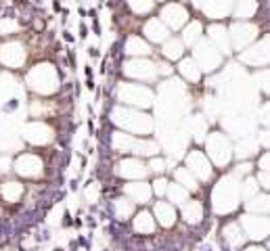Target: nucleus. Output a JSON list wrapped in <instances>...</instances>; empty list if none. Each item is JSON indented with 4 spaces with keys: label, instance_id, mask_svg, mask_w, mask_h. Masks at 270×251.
I'll list each match as a JSON object with an SVG mask.
<instances>
[{
    "label": "nucleus",
    "instance_id": "obj_7",
    "mask_svg": "<svg viewBox=\"0 0 270 251\" xmlns=\"http://www.w3.org/2000/svg\"><path fill=\"white\" fill-rule=\"evenodd\" d=\"M69 251H78V241H69Z\"/></svg>",
    "mask_w": 270,
    "mask_h": 251
},
{
    "label": "nucleus",
    "instance_id": "obj_2",
    "mask_svg": "<svg viewBox=\"0 0 270 251\" xmlns=\"http://www.w3.org/2000/svg\"><path fill=\"white\" fill-rule=\"evenodd\" d=\"M36 239H38V241H42V243H46V241L50 239V232L44 228V230H40V232H38V237H36Z\"/></svg>",
    "mask_w": 270,
    "mask_h": 251
},
{
    "label": "nucleus",
    "instance_id": "obj_8",
    "mask_svg": "<svg viewBox=\"0 0 270 251\" xmlns=\"http://www.w3.org/2000/svg\"><path fill=\"white\" fill-rule=\"evenodd\" d=\"M86 88H88V90L94 88V78H88V80H86Z\"/></svg>",
    "mask_w": 270,
    "mask_h": 251
},
{
    "label": "nucleus",
    "instance_id": "obj_6",
    "mask_svg": "<svg viewBox=\"0 0 270 251\" xmlns=\"http://www.w3.org/2000/svg\"><path fill=\"white\" fill-rule=\"evenodd\" d=\"M78 184H80V180H78V178H73V180L69 182V188H71V191H78Z\"/></svg>",
    "mask_w": 270,
    "mask_h": 251
},
{
    "label": "nucleus",
    "instance_id": "obj_4",
    "mask_svg": "<svg viewBox=\"0 0 270 251\" xmlns=\"http://www.w3.org/2000/svg\"><path fill=\"white\" fill-rule=\"evenodd\" d=\"M86 36H88V27H86V25H84V23H82V25H80V38H82V40H84V38H86Z\"/></svg>",
    "mask_w": 270,
    "mask_h": 251
},
{
    "label": "nucleus",
    "instance_id": "obj_11",
    "mask_svg": "<svg viewBox=\"0 0 270 251\" xmlns=\"http://www.w3.org/2000/svg\"><path fill=\"white\" fill-rule=\"evenodd\" d=\"M52 8H54V11H61V2L54 0V2H52Z\"/></svg>",
    "mask_w": 270,
    "mask_h": 251
},
{
    "label": "nucleus",
    "instance_id": "obj_12",
    "mask_svg": "<svg viewBox=\"0 0 270 251\" xmlns=\"http://www.w3.org/2000/svg\"><path fill=\"white\" fill-rule=\"evenodd\" d=\"M52 251H65V249H63V247H54Z\"/></svg>",
    "mask_w": 270,
    "mask_h": 251
},
{
    "label": "nucleus",
    "instance_id": "obj_10",
    "mask_svg": "<svg viewBox=\"0 0 270 251\" xmlns=\"http://www.w3.org/2000/svg\"><path fill=\"white\" fill-rule=\"evenodd\" d=\"M84 73H86V78H92V69H90L88 65H86V67H84Z\"/></svg>",
    "mask_w": 270,
    "mask_h": 251
},
{
    "label": "nucleus",
    "instance_id": "obj_3",
    "mask_svg": "<svg viewBox=\"0 0 270 251\" xmlns=\"http://www.w3.org/2000/svg\"><path fill=\"white\" fill-rule=\"evenodd\" d=\"M88 54L92 57V59H98V57H101V50H98L96 46H90V48H88Z\"/></svg>",
    "mask_w": 270,
    "mask_h": 251
},
{
    "label": "nucleus",
    "instance_id": "obj_5",
    "mask_svg": "<svg viewBox=\"0 0 270 251\" xmlns=\"http://www.w3.org/2000/svg\"><path fill=\"white\" fill-rule=\"evenodd\" d=\"M63 38H65L67 42H76V38H73V34H71V32H67V29L63 32Z\"/></svg>",
    "mask_w": 270,
    "mask_h": 251
},
{
    "label": "nucleus",
    "instance_id": "obj_1",
    "mask_svg": "<svg viewBox=\"0 0 270 251\" xmlns=\"http://www.w3.org/2000/svg\"><path fill=\"white\" fill-rule=\"evenodd\" d=\"M61 224H63L65 228L73 224V220H71V213H69V209H65V213H63V222H61Z\"/></svg>",
    "mask_w": 270,
    "mask_h": 251
},
{
    "label": "nucleus",
    "instance_id": "obj_9",
    "mask_svg": "<svg viewBox=\"0 0 270 251\" xmlns=\"http://www.w3.org/2000/svg\"><path fill=\"white\" fill-rule=\"evenodd\" d=\"M86 224H88V226H92V228L96 226V222L92 220V215H86Z\"/></svg>",
    "mask_w": 270,
    "mask_h": 251
}]
</instances>
